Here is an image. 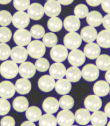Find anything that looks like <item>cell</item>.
Wrapping results in <instances>:
<instances>
[{
  "label": "cell",
  "instance_id": "obj_1",
  "mask_svg": "<svg viewBox=\"0 0 110 126\" xmlns=\"http://www.w3.org/2000/svg\"><path fill=\"white\" fill-rule=\"evenodd\" d=\"M0 74L6 79H12L19 74V67L13 60H5L0 65Z\"/></svg>",
  "mask_w": 110,
  "mask_h": 126
},
{
  "label": "cell",
  "instance_id": "obj_2",
  "mask_svg": "<svg viewBox=\"0 0 110 126\" xmlns=\"http://www.w3.org/2000/svg\"><path fill=\"white\" fill-rule=\"evenodd\" d=\"M28 55L34 59L42 58L46 53V46L39 40H34L28 45Z\"/></svg>",
  "mask_w": 110,
  "mask_h": 126
},
{
  "label": "cell",
  "instance_id": "obj_3",
  "mask_svg": "<svg viewBox=\"0 0 110 126\" xmlns=\"http://www.w3.org/2000/svg\"><path fill=\"white\" fill-rule=\"evenodd\" d=\"M68 49L67 47L62 44H56L54 46L50 52L51 59L55 63H62L68 57Z\"/></svg>",
  "mask_w": 110,
  "mask_h": 126
},
{
  "label": "cell",
  "instance_id": "obj_4",
  "mask_svg": "<svg viewBox=\"0 0 110 126\" xmlns=\"http://www.w3.org/2000/svg\"><path fill=\"white\" fill-rule=\"evenodd\" d=\"M82 39L80 34L76 32H72L67 34L64 37V44L67 49H78L81 45Z\"/></svg>",
  "mask_w": 110,
  "mask_h": 126
},
{
  "label": "cell",
  "instance_id": "obj_5",
  "mask_svg": "<svg viewBox=\"0 0 110 126\" xmlns=\"http://www.w3.org/2000/svg\"><path fill=\"white\" fill-rule=\"evenodd\" d=\"M30 18L28 13L25 11L16 12L12 16V23L14 26L18 29H25L29 25Z\"/></svg>",
  "mask_w": 110,
  "mask_h": 126
},
{
  "label": "cell",
  "instance_id": "obj_6",
  "mask_svg": "<svg viewBox=\"0 0 110 126\" xmlns=\"http://www.w3.org/2000/svg\"><path fill=\"white\" fill-rule=\"evenodd\" d=\"M31 39L32 35L30 32L26 29H18L14 34V42L18 46H28L31 42Z\"/></svg>",
  "mask_w": 110,
  "mask_h": 126
},
{
  "label": "cell",
  "instance_id": "obj_7",
  "mask_svg": "<svg viewBox=\"0 0 110 126\" xmlns=\"http://www.w3.org/2000/svg\"><path fill=\"white\" fill-rule=\"evenodd\" d=\"M82 77L84 80L89 82L96 81L100 76V69L96 65L88 64L85 65L81 71Z\"/></svg>",
  "mask_w": 110,
  "mask_h": 126
},
{
  "label": "cell",
  "instance_id": "obj_8",
  "mask_svg": "<svg viewBox=\"0 0 110 126\" xmlns=\"http://www.w3.org/2000/svg\"><path fill=\"white\" fill-rule=\"evenodd\" d=\"M56 120L60 126H72L75 121V118L71 111L63 109L58 113Z\"/></svg>",
  "mask_w": 110,
  "mask_h": 126
},
{
  "label": "cell",
  "instance_id": "obj_9",
  "mask_svg": "<svg viewBox=\"0 0 110 126\" xmlns=\"http://www.w3.org/2000/svg\"><path fill=\"white\" fill-rule=\"evenodd\" d=\"M84 106L91 112L99 111L102 106V102L100 97L96 94H90L84 100Z\"/></svg>",
  "mask_w": 110,
  "mask_h": 126
},
{
  "label": "cell",
  "instance_id": "obj_10",
  "mask_svg": "<svg viewBox=\"0 0 110 126\" xmlns=\"http://www.w3.org/2000/svg\"><path fill=\"white\" fill-rule=\"evenodd\" d=\"M44 9L45 14L50 18L57 17L62 11L61 4L57 0L47 1L44 6Z\"/></svg>",
  "mask_w": 110,
  "mask_h": 126
},
{
  "label": "cell",
  "instance_id": "obj_11",
  "mask_svg": "<svg viewBox=\"0 0 110 126\" xmlns=\"http://www.w3.org/2000/svg\"><path fill=\"white\" fill-rule=\"evenodd\" d=\"M28 50L24 46H17L14 47L11 51V58L17 64H21L28 59Z\"/></svg>",
  "mask_w": 110,
  "mask_h": 126
},
{
  "label": "cell",
  "instance_id": "obj_12",
  "mask_svg": "<svg viewBox=\"0 0 110 126\" xmlns=\"http://www.w3.org/2000/svg\"><path fill=\"white\" fill-rule=\"evenodd\" d=\"M86 55L82 50L79 49L72 50L68 54V62L74 67H80L86 61Z\"/></svg>",
  "mask_w": 110,
  "mask_h": 126
},
{
  "label": "cell",
  "instance_id": "obj_13",
  "mask_svg": "<svg viewBox=\"0 0 110 126\" xmlns=\"http://www.w3.org/2000/svg\"><path fill=\"white\" fill-rule=\"evenodd\" d=\"M15 85L9 81H4L0 83V97L4 99H10L16 93Z\"/></svg>",
  "mask_w": 110,
  "mask_h": 126
},
{
  "label": "cell",
  "instance_id": "obj_14",
  "mask_svg": "<svg viewBox=\"0 0 110 126\" xmlns=\"http://www.w3.org/2000/svg\"><path fill=\"white\" fill-rule=\"evenodd\" d=\"M55 86V79L50 75H44L38 81L39 88L43 92H50L54 89Z\"/></svg>",
  "mask_w": 110,
  "mask_h": 126
},
{
  "label": "cell",
  "instance_id": "obj_15",
  "mask_svg": "<svg viewBox=\"0 0 110 126\" xmlns=\"http://www.w3.org/2000/svg\"><path fill=\"white\" fill-rule=\"evenodd\" d=\"M37 69L35 65L31 62H24L19 66V74L25 79L32 78L36 74Z\"/></svg>",
  "mask_w": 110,
  "mask_h": 126
},
{
  "label": "cell",
  "instance_id": "obj_16",
  "mask_svg": "<svg viewBox=\"0 0 110 126\" xmlns=\"http://www.w3.org/2000/svg\"><path fill=\"white\" fill-rule=\"evenodd\" d=\"M59 107H60L59 101H58V99L53 97H49L46 98L42 103L43 110L46 113L53 114L58 111Z\"/></svg>",
  "mask_w": 110,
  "mask_h": 126
},
{
  "label": "cell",
  "instance_id": "obj_17",
  "mask_svg": "<svg viewBox=\"0 0 110 126\" xmlns=\"http://www.w3.org/2000/svg\"><path fill=\"white\" fill-rule=\"evenodd\" d=\"M44 9L43 6L39 3H33L29 6L28 14L29 17L34 20H39L44 15Z\"/></svg>",
  "mask_w": 110,
  "mask_h": 126
},
{
  "label": "cell",
  "instance_id": "obj_18",
  "mask_svg": "<svg viewBox=\"0 0 110 126\" xmlns=\"http://www.w3.org/2000/svg\"><path fill=\"white\" fill-rule=\"evenodd\" d=\"M83 53L86 55V57H87L88 58L91 59V60L97 59V57H99V55H100V46L94 42L88 43L84 47Z\"/></svg>",
  "mask_w": 110,
  "mask_h": 126
},
{
  "label": "cell",
  "instance_id": "obj_19",
  "mask_svg": "<svg viewBox=\"0 0 110 126\" xmlns=\"http://www.w3.org/2000/svg\"><path fill=\"white\" fill-rule=\"evenodd\" d=\"M64 29L67 31L72 32L78 30L81 26V21L76 16H69L65 18L63 23Z\"/></svg>",
  "mask_w": 110,
  "mask_h": 126
},
{
  "label": "cell",
  "instance_id": "obj_20",
  "mask_svg": "<svg viewBox=\"0 0 110 126\" xmlns=\"http://www.w3.org/2000/svg\"><path fill=\"white\" fill-rule=\"evenodd\" d=\"M66 68L65 66L61 63H53L49 68L50 75L55 79H63L66 74Z\"/></svg>",
  "mask_w": 110,
  "mask_h": 126
},
{
  "label": "cell",
  "instance_id": "obj_21",
  "mask_svg": "<svg viewBox=\"0 0 110 126\" xmlns=\"http://www.w3.org/2000/svg\"><path fill=\"white\" fill-rule=\"evenodd\" d=\"M97 32L95 27L92 26H86L81 31V36L82 40L86 43H91L96 40L97 36Z\"/></svg>",
  "mask_w": 110,
  "mask_h": 126
},
{
  "label": "cell",
  "instance_id": "obj_22",
  "mask_svg": "<svg viewBox=\"0 0 110 126\" xmlns=\"http://www.w3.org/2000/svg\"><path fill=\"white\" fill-rule=\"evenodd\" d=\"M15 88L17 93L20 94H26L32 89V83L28 79L21 78L18 79L15 83Z\"/></svg>",
  "mask_w": 110,
  "mask_h": 126
},
{
  "label": "cell",
  "instance_id": "obj_23",
  "mask_svg": "<svg viewBox=\"0 0 110 126\" xmlns=\"http://www.w3.org/2000/svg\"><path fill=\"white\" fill-rule=\"evenodd\" d=\"M91 115L90 113V111L88 109L84 108L79 109L74 114L76 122L81 126L87 125L91 121Z\"/></svg>",
  "mask_w": 110,
  "mask_h": 126
},
{
  "label": "cell",
  "instance_id": "obj_24",
  "mask_svg": "<svg viewBox=\"0 0 110 126\" xmlns=\"http://www.w3.org/2000/svg\"><path fill=\"white\" fill-rule=\"evenodd\" d=\"M93 90L95 94L99 97H105L110 91V84L105 81H97L94 84Z\"/></svg>",
  "mask_w": 110,
  "mask_h": 126
},
{
  "label": "cell",
  "instance_id": "obj_25",
  "mask_svg": "<svg viewBox=\"0 0 110 126\" xmlns=\"http://www.w3.org/2000/svg\"><path fill=\"white\" fill-rule=\"evenodd\" d=\"M55 89L58 94L64 95L69 93L72 90V84L68 79H60L55 82Z\"/></svg>",
  "mask_w": 110,
  "mask_h": 126
},
{
  "label": "cell",
  "instance_id": "obj_26",
  "mask_svg": "<svg viewBox=\"0 0 110 126\" xmlns=\"http://www.w3.org/2000/svg\"><path fill=\"white\" fill-rule=\"evenodd\" d=\"M103 17L102 15L97 11H92L89 12L86 16V22L90 25L93 27L100 26L102 24Z\"/></svg>",
  "mask_w": 110,
  "mask_h": 126
},
{
  "label": "cell",
  "instance_id": "obj_27",
  "mask_svg": "<svg viewBox=\"0 0 110 126\" xmlns=\"http://www.w3.org/2000/svg\"><path fill=\"white\" fill-rule=\"evenodd\" d=\"M107 118L105 112L97 111L91 114V122L93 126H105L107 123Z\"/></svg>",
  "mask_w": 110,
  "mask_h": 126
},
{
  "label": "cell",
  "instance_id": "obj_28",
  "mask_svg": "<svg viewBox=\"0 0 110 126\" xmlns=\"http://www.w3.org/2000/svg\"><path fill=\"white\" fill-rule=\"evenodd\" d=\"M97 44L103 48H110V30H104L99 32L97 36Z\"/></svg>",
  "mask_w": 110,
  "mask_h": 126
},
{
  "label": "cell",
  "instance_id": "obj_29",
  "mask_svg": "<svg viewBox=\"0 0 110 126\" xmlns=\"http://www.w3.org/2000/svg\"><path fill=\"white\" fill-rule=\"evenodd\" d=\"M13 107L17 112H25L29 107V102L25 97L19 96L13 101Z\"/></svg>",
  "mask_w": 110,
  "mask_h": 126
},
{
  "label": "cell",
  "instance_id": "obj_30",
  "mask_svg": "<svg viewBox=\"0 0 110 126\" xmlns=\"http://www.w3.org/2000/svg\"><path fill=\"white\" fill-rule=\"evenodd\" d=\"M65 76L67 79H68L71 83H76L80 81L82 77V74L79 68L72 66L67 69Z\"/></svg>",
  "mask_w": 110,
  "mask_h": 126
},
{
  "label": "cell",
  "instance_id": "obj_31",
  "mask_svg": "<svg viewBox=\"0 0 110 126\" xmlns=\"http://www.w3.org/2000/svg\"><path fill=\"white\" fill-rule=\"evenodd\" d=\"M25 116L28 119V121L32 122H37L39 121L42 116L41 110L36 106H32L28 109L25 111Z\"/></svg>",
  "mask_w": 110,
  "mask_h": 126
},
{
  "label": "cell",
  "instance_id": "obj_32",
  "mask_svg": "<svg viewBox=\"0 0 110 126\" xmlns=\"http://www.w3.org/2000/svg\"><path fill=\"white\" fill-rule=\"evenodd\" d=\"M96 66L102 71H107L110 69V56L107 54L100 55L96 59Z\"/></svg>",
  "mask_w": 110,
  "mask_h": 126
},
{
  "label": "cell",
  "instance_id": "obj_33",
  "mask_svg": "<svg viewBox=\"0 0 110 126\" xmlns=\"http://www.w3.org/2000/svg\"><path fill=\"white\" fill-rule=\"evenodd\" d=\"M58 124L56 118L50 113H46L41 116L39 121V126H56Z\"/></svg>",
  "mask_w": 110,
  "mask_h": 126
},
{
  "label": "cell",
  "instance_id": "obj_34",
  "mask_svg": "<svg viewBox=\"0 0 110 126\" xmlns=\"http://www.w3.org/2000/svg\"><path fill=\"white\" fill-rule=\"evenodd\" d=\"M59 104L60 108H62L63 109L69 110L73 108L74 105V100L72 96L68 94H64L59 99Z\"/></svg>",
  "mask_w": 110,
  "mask_h": 126
},
{
  "label": "cell",
  "instance_id": "obj_35",
  "mask_svg": "<svg viewBox=\"0 0 110 126\" xmlns=\"http://www.w3.org/2000/svg\"><path fill=\"white\" fill-rule=\"evenodd\" d=\"M47 25L50 31L56 32H59L62 29V27L63 26V23L60 18L53 17L48 20Z\"/></svg>",
  "mask_w": 110,
  "mask_h": 126
},
{
  "label": "cell",
  "instance_id": "obj_36",
  "mask_svg": "<svg viewBox=\"0 0 110 126\" xmlns=\"http://www.w3.org/2000/svg\"><path fill=\"white\" fill-rule=\"evenodd\" d=\"M42 42L48 48H53L58 43V37L53 32H48L42 38Z\"/></svg>",
  "mask_w": 110,
  "mask_h": 126
},
{
  "label": "cell",
  "instance_id": "obj_37",
  "mask_svg": "<svg viewBox=\"0 0 110 126\" xmlns=\"http://www.w3.org/2000/svg\"><path fill=\"white\" fill-rule=\"evenodd\" d=\"M30 34L35 39H39L43 38L45 34V29L40 25H34L30 29Z\"/></svg>",
  "mask_w": 110,
  "mask_h": 126
},
{
  "label": "cell",
  "instance_id": "obj_38",
  "mask_svg": "<svg viewBox=\"0 0 110 126\" xmlns=\"http://www.w3.org/2000/svg\"><path fill=\"white\" fill-rule=\"evenodd\" d=\"M74 16L78 17L79 19L80 18L83 19L86 18V16L89 13V11L87 6L83 4H80L75 6L74 9Z\"/></svg>",
  "mask_w": 110,
  "mask_h": 126
},
{
  "label": "cell",
  "instance_id": "obj_39",
  "mask_svg": "<svg viewBox=\"0 0 110 126\" xmlns=\"http://www.w3.org/2000/svg\"><path fill=\"white\" fill-rule=\"evenodd\" d=\"M35 67L37 71L40 72H45L50 68V63L46 58H41L37 59L35 62Z\"/></svg>",
  "mask_w": 110,
  "mask_h": 126
},
{
  "label": "cell",
  "instance_id": "obj_40",
  "mask_svg": "<svg viewBox=\"0 0 110 126\" xmlns=\"http://www.w3.org/2000/svg\"><path fill=\"white\" fill-rule=\"evenodd\" d=\"M12 15L9 11L3 10L0 11V25L6 27L12 22Z\"/></svg>",
  "mask_w": 110,
  "mask_h": 126
},
{
  "label": "cell",
  "instance_id": "obj_41",
  "mask_svg": "<svg viewBox=\"0 0 110 126\" xmlns=\"http://www.w3.org/2000/svg\"><path fill=\"white\" fill-rule=\"evenodd\" d=\"M12 37V32L7 27H0V43H6L11 40Z\"/></svg>",
  "mask_w": 110,
  "mask_h": 126
},
{
  "label": "cell",
  "instance_id": "obj_42",
  "mask_svg": "<svg viewBox=\"0 0 110 126\" xmlns=\"http://www.w3.org/2000/svg\"><path fill=\"white\" fill-rule=\"evenodd\" d=\"M11 49L6 43H0V60L5 61L11 56Z\"/></svg>",
  "mask_w": 110,
  "mask_h": 126
},
{
  "label": "cell",
  "instance_id": "obj_43",
  "mask_svg": "<svg viewBox=\"0 0 110 126\" xmlns=\"http://www.w3.org/2000/svg\"><path fill=\"white\" fill-rule=\"evenodd\" d=\"M14 6L19 11H25L28 10L30 6V0H14Z\"/></svg>",
  "mask_w": 110,
  "mask_h": 126
},
{
  "label": "cell",
  "instance_id": "obj_44",
  "mask_svg": "<svg viewBox=\"0 0 110 126\" xmlns=\"http://www.w3.org/2000/svg\"><path fill=\"white\" fill-rule=\"evenodd\" d=\"M11 110V104L6 99L0 98V116H6Z\"/></svg>",
  "mask_w": 110,
  "mask_h": 126
},
{
  "label": "cell",
  "instance_id": "obj_45",
  "mask_svg": "<svg viewBox=\"0 0 110 126\" xmlns=\"http://www.w3.org/2000/svg\"><path fill=\"white\" fill-rule=\"evenodd\" d=\"M0 124H1V126H15L16 121L12 116H6L1 118L0 121Z\"/></svg>",
  "mask_w": 110,
  "mask_h": 126
},
{
  "label": "cell",
  "instance_id": "obj_46",
  "mask_svg": "<svg viewBox=\"0 0 110 126\" xmlns=\"http://www.w3.org/2000/svg\"><path fill=\"white\" fill-rule=\"evenodd\" d=\"M101 6L105 12L107 14H110V0H102Z\"/></svg>",
  "mask_w": 110,
  "mask_h": 126
},
{
  "label": "cell",
  "instance_id": "obj_47",
  "mask_svg": "<svg viewBox=\"0 0 110 126\" xmlns=\"http://www.w3.org/2000/svg\"><path fill=\"white\" fill-rule=\"evenodd\" d=\"M102 25L106 30H110V14H107L105 17H103Z\"/></svg>",
  "mask_w": 110,
  "mask_h": 126
},
{
  "label": "cell",
  "instance_id": "obj_48",
  "mask_svg": "<svg viewBox=\"0 0 110 126\" xmlns=\"http://www.w3.org/2000/svg\"><path fill=\"white\" fill-rule=\"evenodd\" d=\"M102 0H86V3L92 7H96L101 4Z\"/></svg>",
  "mask_w": 110,
  "mask_h": 126
},
{
  "label": "cell",
  "instance_id": "obj_49",
  "mask_svg": "<svg viewBox=\"0 0 110 126\" xmlns=\"http://www.w3.org/2000/svg\"><path fill=\"white\" fill-rule=\"evenodd\" d=\"M61 5L63 6H68V5L71 4L73 3L74 0H57Z\"/></svg>",
  "mask_w": 110,
  "mask_h": 126
},
{
  "label": "cell",
  "instance_id": "obj_50",
  "mask_svg": "<svg viewBox=\"0 0 110 126\" xmlns=\"http://www.w3.org/2000/svg\"><path fill=\"white\" fill-rule=\"evenodd\" d=\"M105 113L108 118H110V102H108L105 107Z\"/></svg>",
  "mask_w": 110,
  "mask_h": 126
},
{
  "label": "cell",
  "instance_id": "obj_51",
  "mask_svg": "<svg viewBox=\"0 0 110 126\" xmlns=\"http://www.w3.org/2000/svg\"><path fill=\"white\" fill-rule=\"evenodd\" d=\"M20 126H36V125L34 123V122L27 121L23 122V123L20 125Z\"/></svg>",
  "mask_w": 110,
  "mask_h": 126
},
{
  "label": "cell",
  "instance_id": "obj_52",
  "mask_svg": "<svg viewBox=\"0 0 110 126\" xmlns=\"http://www.w3.org/2000/svg\"><path fill=\"white\" fill-rule=\"evenodd\" d=\"M105 77L106 81H107L109 84H110V69L109 70L107 71Z\"/></svg>",
  "mask_w": 110,
  "mask_h": 126
},
{
  "label": "cell",
  "instance_id": "obj_53",
  "mask_svg": "<svg viewBox=\"0 0 110 126\" xmlns=\"http://www.w3.org/2000/svg\"><path fill=\"white\" fill-rule=\"evenodd\" d=\"M12 0H0V4L6 5L9 4Z\"/></svg>",
  "mask_w": 110,
  "mask_h": 126
},
{
  "label": "cell",
  "instance_id": "obj_54",
  "mask_svg": "<svg viewBox=\"0 0 110 126\" xmlns=\"http://www.w3.org/2000/svg\"><path fill=\"white\" fill-rule=\"evenodd\" d=\"M107 126H110V121L108 122V123H107Z\"/></svg>",
  "mask_w": 110,
  "mask_h": 126
},
{
  "label": "cell",
  "instance_id": "obj_55",
  "mask_svg": "<svg viewBox=\"0 0 110 126\" xmlns=\"http://www.w3.org/2000/svg\"><path fill=\"white\" fill-rule=\"evenodd\" d=\"M72 126H73V125H72Z\"/></svg>",
  "mask_w": 110,
  "mask_h": 126
},
{
  "label": "cell",
  "instance_id": "obj_56",
  "mask_svg": "<svg viewBox=\"0 0 110 126\" xmlns=\"http://www.w3.org/2000/svg\"><path fill=\"white\" fill-rule=\"evenodd\" d=\"M93 126V125H92V126Z\"/></svg>",
  "mask_w": 110,
  "mask_h": 126
},
{
  "label": "cell",
  "instance_id": "obj_57",
  "mask_svg": "<svg viewBox=\"0 0 110 126\" xmlns=\"http://www.w3.org/2000/svg\"><path fill=\"white\" fill-rule=\"evenodd\" d=\"M46 1H49V0H46Z\"/></svg>",
  "mask_w": 110,
  "mask_h": 126
},
{
  "label": "cell",
  "instance_id": "obj_58",
  "mask_svg": "<svg viewBox=\"0 0 110 126\" xmlns=\"http://www.w3.org/2000/svg\"></svg>",
  "mask_w": 110,
  "mask_h": 126
}]
</instances>
